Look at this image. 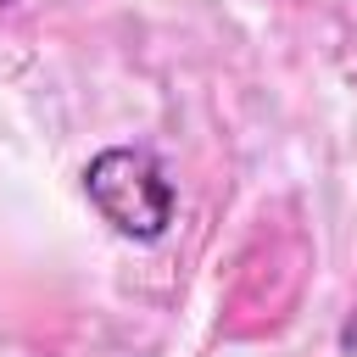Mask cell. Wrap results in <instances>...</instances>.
<instances>
[{
	"mask_svg": "<svg viewBox=\"0 0 357 357\" xmlns=\"http://www.w3.org/2000/svg\"><path fill=\"white\" fill-rule=\"evenodd\" d=\"M84 195L89 206L123 234V240H162L173 223V178L145 145H106L84 167Z\"/></svg>",
	"mask_w": 357,
	"mask_h": 357,
	"instance_id": "obj_1",
	"label": "cell"
}]
</instances>
